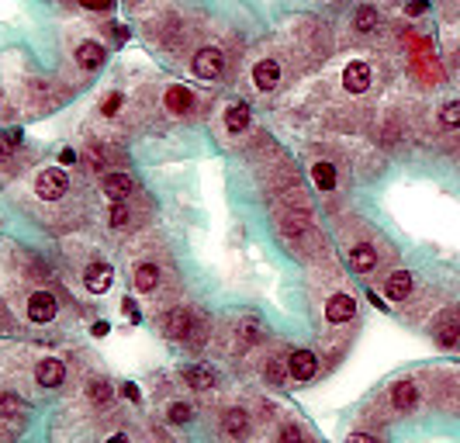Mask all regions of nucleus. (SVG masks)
I'll return each mask as SVG.
<instances>
[{"mask_svg":"<svg viewBox=\"0 0 460 443\" xmlns=\"http://www.w3.org/2000/svg\"><path fill=\"white\" fill-rule=\"evenodd\" d=\"M343 87L350 90V93H367L370 90V63H364V59L346 63V70H343Z\"/></svg>","mask_w":460,"mask_h":443,"instance_id":"obj_6","label":"nucleus"},{"mask_svg":"<svg viewBox=\"0 0 460 443\" xmlns=\"http://www.w3.org/2000/svg\"><path fill=\"white\" fill-rule=\"evenodd\" d=\"M426 7H429L426 0H408V7H405V14H408V17H419V14H426Z\"/></svg>","mask_w":460,"mask_h":443,"instance_id":"obj_32","label":"nucleus"},{"mask_svg":"<svg viewBox=\"0 0 460 443\" xmlns=\"http://www.w3.org/2000/svg\"><path fill=\"white\" fill-rule=\"evenodd\" d=\"M391 405H394L398 412H412V409L419 405V388H415V381H398V384L391 388Z\"/></svg>","mask_w":460,"mask_h":443,"instance_id":"obj_12","label":"nucleus"},{"mask_svg":"<svg viewBox=\"0 0 460 443\" xmlns=\"http://www.w3.org/2000/svg\"><path fill=\"white\" fill-rule=\"evenodd\" d=\"M280 443H305L301 440V430L298 426H284L280 430Z\"/></svg>","mask_w":460,"mask_h":443,"instance_id":"obj_30","label":"nucleus"},{"mask_svg":"<svg viewBox=\"0 0 460 443\" xmlns=\"http://www.w3.org/2000/svg\"><path fill=\"white\" fill-rule=\"evenodd\" d=\"M73 56H77V63H80L84 70H97V66H104V45H97V42H80Z\"/></svg>","mask_w":460,"mask_h":443,"instance_id":"obj_17","label":"nucleus"},{"mask_svg":"<svg viewBox=\"0 0 460 443\" xmlns=\"http://www.w3.org/2000/svg\"><path fill=\"white\" fill-rule=\"evenodd\" d=\"M107 443H128V437L125 433H114V437H107Z\"/></svg>","mask_w":460,"mask_h":443,"instance_id":"obj_40","label":"nucleus"},{"mask_svg":"<svg viewBox=\"0 0 460 443\" xmlns=\"http://www.w3.org/2000/svg\"><path fill=\"white\" fill-rule=\"evenodd\" d=\"M118 104H121V93H111V97L104 100V114H114V111H118Z\"/></svg>","mask_w":460,"mask_h":443,"instance_id":"obj_34","label":"nucleus"},{"mask_svg":"<svg viewBox=\"0 0 460 443\" xmlns=\"http://www.w3.org/2000/svg\"><path fill=\"white\" fill-rule=\"evenodd\" d=\"M63 377H66V363H63V360H56V356L38 360V367H35V381H38L42 388H59Z\"/></svg>","mask_w":460,"mask_h":443,"instance_id":"obj_8","label":"nucleus"},{"mask_svg":"<svg viewBox=\"0 0 460 443\" xmlns=\"http://www.w3.org/2000/svg\"><path fill=\"white\" fill-rule=\"evenodd\" d=\"M412 287H415V280H412L408 270H394V273L384 280V294H388L391 301H405V298L412 294Z\"/></svg>","mask_w":460,"mask_h":443,"instance_id":"obj_11","label":"nucleus"},{"mask_svg":"<svg viewBox=\"0 0 460 443\" xmlns=\"http://www.w3.org/2000/svg\"><path fill=\"white\" fill-rule=\"evenodd\" d=\"M263 374H267V381L270 384H284V377H287V360H280V356H274V360H267V367H263Z\"/></svg>","mask_w":460,"mask_h":443,"instance_id":"obj_27","label":"nucleus"},{"mask_svg":"<svg viewBox=\"0 0 460 443\" xmlns=\"http://www.w3.org/2000/svg\"><path fill=\"white\" fill-rule=\"evenodd\" d=\"M312 177H315V187L319 190H332L336 187V167L332 163H315L312 167Z\"/></svg>","mask_w":460,"mask_h":443,"instance_id":"obj_24","label":"nucleus"},{"mask_svg":"<svg viewBox=\"0 0 460 443\" xmlns=\"http://www.w3.org/2000/svg\"><path fill=\"white\" fill-rule=\"evenodd\" d=\"M66 187H70V177H66L59 167H49V170H42V174L35 177V194H38L42 201H59V197L66 194Z\"/></svg>","mask_w":460,"mask_h":443,"instance_id":"obj_1","label":"nucleus"},{"mask_svg":"<svg viewBox=\"0 0 460 443\" xmlns=\"http://www.w3.org/2000/svg\"><path fill=\"white\" fill-rule=\"evenodd\" d=\"M84 284H87L91 294H104V291L114 284V270L107 264H91L84 270Z\"/></svg>","mask_w":460,"mask_h":443,"instance_id":"obj_9","label":"nucleus"},{"mask_svg":"<svg viewBox=\"0 0 460 443\" xmlns=\"http://www.w3.org/2000/svg\"><path fill=\"white\" fill-rule=\"evenodd\" d=\"M190 329H194V312H190V308H174V312H167L163 333H167L170 340H190Z\"/></svg>","mask_w":460,"mask_h":443,"instance_id":"obj_3","label":"nucleus"},{"mask_svg":"<svg viewBox=\"0 0 460 443\" xmlns=\"http://www.w3.org/2000/svg\"><path fill=\"white\" fill-rule=\"evenodd\" d=\"M353 315H357V301H353L350 294H332V298L325 301V319H329V322L343 326V322H350Z\"/></svg>","mask_w":460,"mask_h":443,"instance_id":"obj_7","label":"nucleus"},{"mask_svg":"<svg viewBox=\"0 0 460 443\" xmlns=\"http://www.w3.org/2000/svg\"><path fill=\"white\" fill-rule=\"evenodd\" d=\"M121 308H125V315H128V322H139V319H142V312H139V305H135L132 298H125V301H121Z\"/></svg>","mask_w":460,"mask_h":443,"instance_id":"obj_31","label":"nucleus"},{"mask_svg":"<svg viewBox=\"0 0 460 443\" xmlns=\"http://www.w3.org/2000/svg\"><path fill=\"white\" fill-rule=\"evenodd\" d=\"M10 156V146H7V139H0V160H7Z\"/></svg>","mask_w":460,"mask_h":443,"instance_id":"obj_39","label":"nucleus"},{"mask_svg":"<svg viewBox=\"0 0 460 443\" xmlns=\"http://www.w3.org/2000/svg\"><path fill=\"white\" fill-rule=\"evenodd\" d=\"M80 3H84L87 10H111V3H114V0H80Z\"/></svg>","mask_w":460,"mask_h":443,"instance_id":"obj_33","label":"nucleus"},{"mask_svg":"<svg viewBox=\"0 0 460 443\" xmlns=\"http://www.w3.org/2000/svg\"><path fill=\"white\" fill-rule=\"evenodd\" d=\"M246 125H250V107H246V104H232V107L225 111V128H229L232 135H239V132H246Z\"/></svg>","mask_w":460,"mask_h":443,"instance_id":"obj_21","label":"nucleus"},{"mask_svg":"<svg viewBox=\"0 0 460 443\" xmlns=\"http://www.w3.org/2000/svg\"><path fill=\"white\" fill-rule=\"evenodd\" d=\"M132 284H135L139 291H153V287L160 284V266L139 264L135 270H132Z\"/></svg>","mask_w":460,"mask_h":443,"instance_id":"obj_19","label":"nucleus"},{"mask_svg":"<svg viewBox=\"0 0 460 443\" xmlns=\"http://www.w3.org/2000/svg\"><path fill=\"white\" fill-rule=\"evenodd\" d=\"M225 70V56L218 52V49H197V56H194V73L201 77V80H218V73Z\"/></svg>","mask_w":460,"mask_h":443,"instance_id":"obj_2","label":"nucleus"},{"mask_svg":"<svg viewBox=\"0 0 460 443\" xmlns=\"http://www.w3.org/2000/svg\"><path fill=\"white\" fill-rule=\"evenodd\" d=\"M24 412H28L24 398H17L14 391H3V395H0V416H7V419H21Z\"/></svg>","mask_w":460,"mask_h":443,"instance_id":"obj_23","label":"nucleus"},{"mask_svg":"<svg viewBox=\"0 0 460 443\" xmlns=\"http://www.w3.org/2000/svg\"><path fill=\"white\" fill-rule=\"evenodd\" d=\"M87 395H91L93 405H107L111 402V395H114V388L107 384V381H100V377H93L91 384H87Z\"/></svg>","mask_w":460,"mask_h":443,"instance_id":"obj_25","label":"nucleus"},{"mask_svg":"<svg viewBox=\"0 0 460 443\" xmlns=\"http://www.w3.org/2000/svg\"><path fill=\"white\" fill-rule=\"evenodd\" d=\"M184 381L190 388H197V391H211L218 377H215V370L208 363H190V367H184Z\"/></svg>","mask_w":460,"mask_h":443,"instance_id":"obj_13","label":"nucleus"},{"mask_svg":"<svg viewBox=\"0 0 460 443\" xmlns=\"http://www.w3.org/2000/svg\"><path fill=\"white\" fill-rule=\"evenodd\" d=\"M222 430H225L232 440H246V433H250V416H246L243 409H229V412L222 416Z\"/></svg>","mask_w":460,"mask_h":443,"instance_id":"obj_16","label":"nucleus"},{"mask_svg":"<svg viewBox=\"0 0 460 443\" xmlns=\"http://www.w3.org/2000/svg\"><path fill=\"white\" fill-rule=\"evenodd\" d=\"M350 266L357 270V273H367L377 266V250L374 246H353L350 250Z\"/></svg>","mask_w":460,"mask_h":443,"instance_id":"obj_20","label":"nucleus"},{"mask_svg":"<svg viewBox=\"0 0 460 443\" xmlns=\"http://www.w3.org/2000/svg\"><path fill=\"white\" fill-rule=\"evenodd\" d=\"M121 395L132 398V402H139V388H135V384H121Z\"/></svg>","mask_w":460,"mask_h":443,"instance_id":"obj_36","label":"nucleus"},{"mask_svg":"<svg viewBox=\"0 0 460 443\" xmlns=\"http://www.w3.org/2000/svg\"><path fill=\"white\" fill-rule=\"evenodd\" d=\"M377 7H370V3H360L357 7V14H353V28L360 31V35H370L374 28H377Z\"/></svg>","mask_w":460,"mask_h":443,"instance_id":"obj_22","label":"nucleus"},{"mask_svg":"<svg viewBox=\"0 0 460 443\" xmlns=\"http://www.w3.org/2000/svg\"><path fill=\"white\" fill-rule=\"evenodd\" d=\"M107 333H111L107 322H93V336H107Z\"/></svg>","mask_w":460,"mask_h":443,"instance_id":"obj_37","label":"nucleus"},{"mask_svg":"<svg viewBox=\"0 0 460 443\" xmlns=\"http://www.w3.org/2000/svg\"><path fill=\"white\" fill-rule=\"evenodd\" d=\"M440 125L443 128H460V100H447L440 107Z\"/></svg>","mask_w":460,"mask_h":443,"instance_id":"obj_26","label":"nucleus"},{"mask_svg":"<svg viewBox=\"0 0 460 443\" xmlns=\"http://www.w3.org/2000/svg\"><path fill=\"white\" fill-rule=\"evenodd\" d=\"M167 107H170L174 114H187V111L194 107V93H190L187 87H181V84L170 87L167 90Z\"/></svg>","mask_w":460,"mask_h":443,"instance_id":"obj_18","label":"nucleus"},{"mask_svg":"<svg viewBox=\"0 0 460 443\" xmlns=\"http://www.w3.org/2000/svg\"><path fill=\"white\" fill-rule=\"evenodd\" d=\"M111 225H114V229H125V225H128V208H125L121 201H118L114 211H111Z\"/></svg>","mask_w":460,"mask_h":443,"instance_id":"obj_29","label":"nucleus"},{"mask_svg":"<svg viewBox=\"0 0 460 443\" xmlns=\"http://www.w3.org/2000/svg\"><path fill=\"white\" fill-rule=\"evenodd\" d=\"M253 84L260 90H274L280 84V63L277 59H260L253 70Z\"/></svg>","mask_w":460,"mask_h":443,"instance_id":"obj_14","label":"nucleus"},{"mask_svg":"<svg viewBox=\"0 0 460 443\" xmlns=\"http://www.w3.org/2000/svg\"><path fill=\"white\" fill-rule=\"evenodd\" d=\"M315 370H319V356L312 354V350H294V354L287 356V374L294 381H312Z\"/></svg>","mask_w":460,"mask_h":443,"instance_id":"obj_5","label":"nucleus"},{"mask_svg":"<svg viewBox=\"0 0 460 443\" xmlns=\"http://www.w3.org/2000/svg\"><path fill=\"white\" fill-rule=\"evenodd\" d=\"M243 340H246V343H253V340H256V322L243 326Z\"/></svg>","mask_w":460,"mask_h":443,"instance_id":"obj_35","label":"nucleus"},{"mask_svg":"<svg viewBox=\"0 0 460 443\" xmlns=\"http://www.w3.org/2000/svg\"><path fill=\"white\" fill-rule=\"evenodd\" d=\"M100 187H104V194H107L111 201H125V197L135 190V180L128 177V174H107Z\"/></svg>","mask_w":460,"mask_h":443,"instance_id":"obj_15","label":"nucleus"},{"mask_svg":"<svg viewBox=\"0 0 460 443\" xmlns=\"http://www.w3.org/2000/svg\"><path fill=\"white\" fill-rule=\"evenodd\" d=\"M433 336H436L440 347H457L460 343V312H447V315L436 322Z\"/></svg>","mask_w":460,"mask_h":443,"instance_id":"obj_10","label":"nucleus"},{"mask_svg":"<svg viewBox=\"0 0 460 443\" xmlns=\"http://www.w3.org/2000/svg\"><path fill=\"white\" fill-rule=\"evenodd\" d=\"M56 312H59V305H56V298L49 294V291H35L31 298H28V319L31 322H52L56 319Z\"/></svg>","mask_w":460,"mask_h":443,"instance_id":"obj_4","label":"nucleus"},{"mask_svg":"<svg viewBox=\"0 0 460 443\" xmlns=\"http://www.w3.org/2000/svg\"><path fill=\"white\" fill-rule=\"evenodd\" d=\"M190 405H184V402H174L170 409H167V419L174 423V426H184V423H190Z\"/></svg>","mask_w":460,"mask_h":443,"instance_id":"obj_28","label":"nucleus"},{"mask_svg":"<svg viewBox=\"0 0 460 443\" xmlns=\"http://www.w3.org/2000/svg\"><path fill=\"white\" fill-rule=\"evenodd\" d=\"M346 443H377V440H374V437H367V433H353V437H350Z\"/></svg>","mask_w":460,"mask_h":443,"instance_id":"obj_38","label":"nucleus"}]
</instances>
